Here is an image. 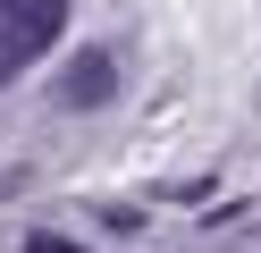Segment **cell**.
Segmentation results:
<instances>
[{
	"instance_id": "cell-3",
	"label": "cell",
	"mask_w": 261,
	"mask_h": 253,
	"mask_svg": "<svg viewBox=\"0 0 261 253\" xmlns=\"http://www.w3.org/2000/svg\"><path fill=\"white\" fill-rule=\"evenodd\" d=\"M25 59H34V51H25V42H17V26H9V17H0V84L17 76V67H25Z\"/></svg>"
},
{
	"instance_id": "cell-5",
	"label": "cell",
	"mask_w": 261,
	"mask_h": 253,
	"mask_svg": "<svg viewBox=\"0 0 261 253\" xmlns=\"http://www.w3.org/2000/svg\"><path fill=\"white\" fill-rule=\"evenodd\" d=\"M17 186H25V169H0V194H17Z\"/></svg>"
},
{
	"instance_id": "cell-1",
	"label": "cell",
	"mask_w": 261,
	"mask_h": 253,
	"mask_svg": "<svg viewBox=\"0 0 261 253\" xmlns=\"http://www.w3.org/2000/svg\"><path fill=\"white\" fill-rule=\"evenodd\" d=\"M110 93H118V51H76V59L59 67V84H51L59 110H101Z\"/></svg>"
},
{
	"instance_id": "cell-2",
	"label": "cell",
	"mask_w": 261,
	"mask_h": 253,
	"mask_svg": "<svg viewBox=\"0 0 261 253\" xmlns=\"http://www.w3.org/2000/svg\"><path fill=\"white\" fill-rule=\"evenodd\" d=\"M0 17L17 26V42H25V51H51V42H59V26H68V0H0Z\"/></svg>"
},
{
	"instance_id": "cell-4",
	"label": "cell",
	"mask_w": 261,
	"mask_h": 253,
	"mask_svg": "<svg viewBox=\"0 0 261 253\" xmlns=\"http://www.w3.org/2000/svg\"><path fill=\"white\" fill-rule=\"evenodd\" d=\"M25 253H85V245H76V236H59V228H34V236H25Z\"/></svg>"
}]
</instances>
